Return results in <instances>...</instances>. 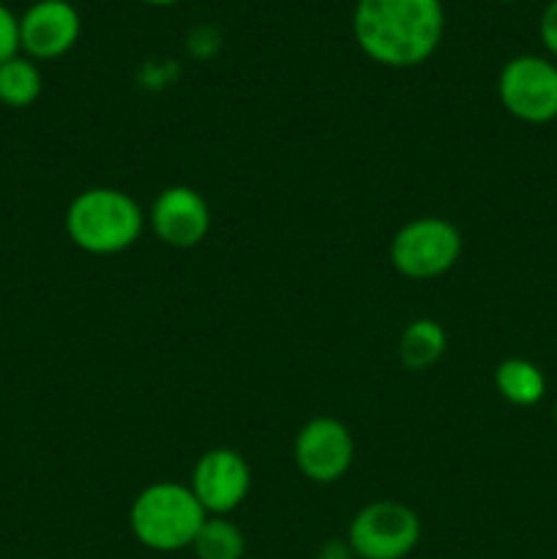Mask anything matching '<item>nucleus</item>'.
<instances>
[{
	"instance_id": "6e6552de",
	"label": "nucleus",
	"mask_w": 557,
	"mask_h": 559,
	"mask_svg": "<svg viewBox=\"0 0 557 559\" xmlns=\"http://www.w3.org/2000/svg\"><path fill=\"white\" fill-rule=\"evenodd\" d=\"M189 486L208 516H227L249 497V462L233 448H213L197 459Z\"/></svg>"
},
{
	"instance_id": "39448f33",
	"label": "nucleus",
	"mask_w": 557,
	"mask_h": 559,
	"mask_svg": "<svg viewBox=\"0 0 557 559\" xmlns=\"http://www.w3.org/2000/svg\"><path fill=\"white\" fill-rule=\"evenodd\" d=\"M420 540V519L396 500L369 502L349 522L347 544L355 559H404Z\"/></svg>"
},
{
	"instance_id": "2eb2a0df",
	"label": "nucleus",
	"mask_w": 557,
	"mask_h": 559,
	"mask_svg": "<svg viewBox=\"0 0 557 559\" xmlns=\"http://www.w3.org/2000/svg\"><path fill=\"white\" fill-rule=\"evenodd\" d=\"M20 55V16L0 3V63Z\"/></svg>"
},
{
	"instance_id": "9b49d317",
	"label": "nucleus",
	"mask_w": 557,
	"mask_h": 559,
	"mask_svg": "<svg viewBox=\"0 0 557 559\" xmlns=\"http://www.w3.org/2000/svg\"><path fill=\"white\" fill-rule=\"evenodd\" d=\"M495 388L513 407H533L544 399L546 377L533 360L506 358L495 369Z\"/></svg>"
},
{
	"instance_id": "aec40b11",
	"label": "nucleus",
	"mask_w": 557,
	"mask_h": 559,
	"mask_svg": "<svg viewBox=\"0 0 557 559\" xmlns=\"http://www.w3.org/2000/svg\"><path fill=\"white\" fill-rule=\"evenodd\" d=\"M500 3H517V0H500Z\"/></svg>"
},
{
	"instance_id": "9d476101",
	"label": "nucleus",
	"mask_w": 557,
	"mask_h": 559,
	"mask_svg": "<svg viewBox=\"0 0 557 559\" xmlns=\"http://www.w3.org/2000/svg\"><path fill=\"white\" fill-rule=\"evenodd\" d=\"M151 229L164 246L194 249L211 233V207L191 186H167L151 205Z\"/></svg>"
},
{
	"instance_id": "1a4fd4ad",
	"label": "nucleus",
	"mask_w": 557,
	"mask_h": 559,
	"mask_svg": "<svg viewBox=\"0 0 557 559\" xmlns=\"http://www.w3.org/2000/svg\"><path fill=\"white\" fill-rule=\"evenodd\" d=\"M82 33V16L69 0H36L20 16V52L31 60L63 58Z\"/></svg>"
},
{
	"instance_id": "20e7f679",
	"label": "nucleus",
	"mask_w": 557,
	"mask_h": 559,
	"mask_svg": "<svg viewBox=\"0 0 557 559\" xmlns=\"http://www.w3.org/2000/svg\"><path fill=\"white\" fill-rule=\"evenodd\" d=\"M462 257V233L448 218L420 216L391 240V265L410 282L446 276Z\"/></svg>"
},
{
	"instance_id": "0eeeda50",
	"label": "nucleus",
	"mask_w": 557,
	"mask_h": 559,
	"mask_svg": "<svg viewBox=\"0 0 557 559\" xmlns=\"http://www.w3.org/2000/svg\"><path fill=\"white\" fill-rule=\"evenodd\" d=\"M295 467L311 484H336L349 473L355 459V442L347 426L331 415L311 418L300 426L293 445Z\"/></svg>"
},
{
	"instance_id": "f03ea898",
	"label": "nucleus",
	"mask_w": 557,
	"mask_h": 559,
	"mask_svg": "<svg viewBox=\"0 0 557 559\" xmlns=\"http://www.w3.org/2000/svg\"><path fill=\"white\" fill-rule=\"evenodd\" d=\"M142 227L140 202L112 186L80 191L66 211V235L85 254H120L140 240Z\"/></svg>"
},
{
	"instance_id": "ddd939ff",
	"label": "nucleus",
	"mask_w": 557,
	"mask_h": 559,
	"mask_svg": "<svg viewBox=\"0 0 557 559\" xmlns=\"http://www.w3.org/2000/svg\"><path fill=\"white\" fill-rule=\"evenodd\" d=\"M42 71H38L36 60H31L27 55H14L0 63V104L3 107H31L42 96Z\"/></svg>"
},
{
	"instance_id": "f257e3e1",
	"label": "nucleus",
	"mask_w": 557,
	"mask_h": 559,
	"mask_svg": "<svg viewBox=\"0 0 557 559\" xmlns=\"http://www.w3.org/2000/svg\"><path fill=\"white\" fill-rule=\"evenodd\" d=\"M446 31L442 0H358L353 36L360 52L388 69H413L437 52Z\"/></svg>"
},
{
	"instance_id": "4468645a",
	"label": "nucleus",
	"mask_w": 557,
	"mask_h": 559,
	"mask_svg": "<svg viewBox=\"0 0 557 559\" xmlns=\"http://www.w3.org/2000/svg\"><path fill=\"white\" fill-rule=\"evenodd\" d=\"M191 549L197 559H244L246 538L227 516H208Z\"/></svg>"
},
{
	"instance_id": "6ab92c4d",
	"label": "nucleus",
	"mask_w": 557,
	"mask_h": 559,
	"mask_svg": "<svg viewBox=\"0 0 557 559\" xmlns=\"http://www.w3.org/2000/svg\"><path fill=\"white\" fill-rule=\"evenodd\" d=\"M555 424H557V399H555Z\"/></svg>"
},
{
	"instance_id": "423d86ee",
	"label": "nucleus",
	"mask_w": 557,
	"mask_h": 559,
	"mask_svg": "<svg viewBox=\"0 0 557 559\" xmlns=\"http://www.w3.org/2000/svg\"><path fill=\"white\" fill-rule=\"evenodd\" d=\"M497 96L522 123H552L557 118V66L541 55H517L500 69Z\"/></svg>"
},
{
	"instance_id": "a211bd4d",
	"label": "nucleus",
	"mask_w": 557,
	"mask_h": 559,
	"mask_svg": "<svg viewBox=\"0 0 557 559\" xmlns=\"http://www.w3.org/2000/svg\"><path fill=\"white\" fill-rule=\"evenodd\" d=\"M147 5H175V3H183V0H142Z\"/></svg>"
},
{
	"instance_id": "7ed1b4c3",
	"label": "nucleus",
	"mask_w": 557,
	"mask_h": 559,
	"mask_svg": "<svg viewBox=\"0 0 557 559\" xmlns=\"http://www.w3.org/2000/svg\"><path fill=\"white\" fill-rule=\"evenodd\" d=\"M205 519V508L200 506L191 486L173 484V480L145 486L134 497L129 511L134 538L145 549L162 551V555L191 549Z\"/></svg>"
},
{
	"instance_id": "f3484780",
	"label": "nucleus",
	"mask_w": 557,
	"mask_h": 559,
	"mask_svg": "<svg viewBox=\"0 0 557 559\" xmlns=\"http://www.w3.org/2000/svg\"><path fill=\"white\" fill-rule=\"evenodd\" d=\"M320 559H355L347 540H328L320 549Z\"/></svg>"
},
{
	"instance_id": "f8f14e48",
	"label": "nucleus",
	"mask_w": 557,
	"mask_h": 559,
	"mask_svg": "<svg viewBox=\"0 0 557 559\" xmlns=\"http://www.w3.org/2000/svg\"><path fill=\"white\" fill-rule=\"evenodd\" d=\"M448 347V336L440 322L413 320L399 338V358L410 371H426L442 358Z\"/></svg>"
},
{
	"instance_id": "dca6fc26",
	"label": "nucleus",
	"mask_w": 557,
	"mask_h": 559,
	"mask_svg": "<svg viewBox=\"0 0 557 559\" xmlns=\"http://www.w3.org/2000/svg\"><path fill=\"white\" fill-rule=\"evenodd\" d=\"M538 36L541 44L546 47V52H552L557 58V0H549V3H546L538 22Z\"/></svg>"
}]
</instances>
